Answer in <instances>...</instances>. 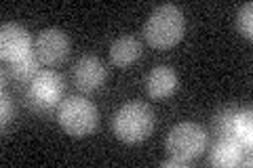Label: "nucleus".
<instances>
[{
    "label": "nucleus",
    "mask_w": 253,
    "mask_h": 168,
    "mask_svg": "<svg viewBox=\"0 0 253 168\" xmlns=\"http://www.w3.org/2000/svg\"><path fill=\"white\" fill-rule=\"evenodd\" d=\"M186 32L184 13L177 4H161L150 13L144 26V36L154 49H171L175 46Z\"/></svg>",
    "instance_id": "f257e3e1"
},
{
    "label": "nucleus",
    "mask_w": 253,
    "mask_h": 168,
    "mask_svg": "<svg viewBox=\"0 0 253 168\" xmlns=\"http://www.w3.org/2000/svg\"><path fill=\"white\" fill-rule=\"evenodd\" d=\"M154 129V114L144 101H129L114 114L112 133L126 145L146 141Z\"/></svg>",
    "instance_id": "f03ea898"
},
{
    "label": "nucleus",
    "mask_w": 253,
    "mask_h": 168,
    "mask_svg": "<svg viewBox=\"0 0 253 168\" xmlns=\"http://www.w3.org/2000/svg\"><path fill=\"white\" fill-rule=\"evenodd\" d=\"M59 126L66 131L70 137L83 139L91 134L99 124V111L89 99L84 97H68L59 103L57 111Z\"/></svg>",
    "instance_id": "7ed1b4c3"
},
{
    "label": "nucleus",
    "mask_w": 253,
    "mask_h": 168,
    "mask_svg": "<svg viewBox=\"0 0 253 168\" xmlns=\"http://www.w3.org/2000/svg\"><path fill=\"white\" fill-rule=\"evenodd\" d=\"M207 141H209V134L201 124L179 122L169 131L165 147H167V151L173 158H181L186 162H192V160H196L205 151Z\"/></svg>",
    "instance_id": "20e7f679"
},
{
    "label": "nucleus",
    "mask_w": 253,
    "mask_h": 168,
    "mask_svg": "<svg viewBox=\"0 0 253 168\" xmlns=\"http://www.w3.org/2000/svg\"><path fill=\"white\" fill-rule=\"evenodd\" d=\"M63 95V78L53 69H41L28 84V101L36 109L57 105Z\"/></svg>",
    "instance_id": "39448f33"
},
{
    "label": "nucleus",
    "mask_w": 253,
    "mask_h": 168,
    "mask_svg": "<svg viewBox=\"0 0 253 168\" xmlns=\"http://www.w3.org/2000/svg\"><path fill=\"white\" fill-rule=\"evenodd\" d=\"M70 53V38L59 28H46L34 40V55L42 66H57Z\"/></svg>",
    "instance_id": "423d86ee"
},
{
    "label": "nucleus",
    "mask_w": 253,
    "mask_h": 168,
    "mask_svg": "<svg viewBox=\"0 0 253 168\" xmlns=\"http://www.w3.org/2000/svg\"><path fill=\"white\" fill-rule=\"evenodd\" d=\"M34 51V42L26 28L17 23H2L0 28V57L6 61H17Z\"/></svg>",
    "instance_id": "0eeeda50"
},
{
    "label": "nucleus",
    "mask_w": 253,
    "mask_h": 168,
    "mask_svg": "<svg viewBox=\"0 0 253 168\" xmlns=\"http://www.w3.org/2000/svg\"><path fill=\"white\" fill-rule=\"evenodd\" d=\"M72 78H74V84L78 91L93 93V91L101 89V84H104L108 78V71H106V66L97 57L83 55V57L74 63Z\"/></svg>",
    "instance_id": "6e6552de"
},
{
    "label": "nucleus",
    "mask_w": 253,
    "mask_h": 168,
    "mask_svg": "<svg viewBox=\"0 0 253 168\" xmlns=\"http://www.w3.org/2000/svg\"><path fill=\"white\" fill-rule=\"evenodd\" d=\"M179 86L177 71L169 66H156L146 78V89L150 93V97L154 99H167Z\"/></svg>",
    "instance_id": "1a4fd4ad"
},
{
    "label": "nucleus",
    "mask_w": 253,
    "mask_h": 168,
    "mask_svg": "<svg viewBox=\"0 0 253 168\" xmlns=\"http://www.w3.org/2000/svg\"><path fill=\"white\" fill-rule=\"evenodd\" d=\"M243 147L245 145H241V143L232 137H221V141L215 145V149L211 151L207 162L211 166H219V168L239 166L243 162Z\"/></svg>",
    "instance_id": "9d476101"
},
{
    "label": "nucleus",
    "mask_w": 253,
    "mask_h": 168,
    "mask_svg": "<svg viewBox=\"0 0 253 168\" xmlns=\"http://www.w3.org/2000/svg\"><path fill=\"white\" fill-rule=\"evenodd\" d=\"M141 57V44L137 38L123 36L110 46V61L116 67H129Z\"/></svg>",
    "instance_id": "9b49d317"
},
{
    "label": "nucleus",
    "mask_w": 253,
    "mask_h": 168,
    "mask_svg": "<svg viewBox=\"0 0 253 168\" xmlns=\"http://www.w3.org/2000/svg\"><path fill=\"white\" fill-rule=\"evenodd\" d=\"M251 111H234L230 122V137L236 139L241 145H251L253 141V120Z\"/></svg>",
    "instance_id": "f8f14e48"
},
{
    "label": "nucleus",
    "mask_w": 253,
    "mask_h": 168,
    "mask_svg": "<svg viewBox=\"0 0 253 168\" xmlns=\"http://www.w3.org/2000/svg\"><path fill=\"white\" fill-rule=\"evenodd\" d=\"M41 66L42 63L36 59V55L34 51H32L30 55H26V57H21L17 61H11V74L17 78V80H30L34 78L38 71H41Z\"/></svg>",
    "instance_id": "ddd939ff"
},
{
    "label": "nucleus",
    "mask_w": 253,
    "mask_h": 168,
    "mask_svg": "<svg viewBox=\"0 0 253 168\" xmlns=\"http://www.w3.org/2000/svg\"><path fill=\"white\" fill-rule=\"evenodd\" d=\"M236 26L245 38L253 36V2H245L239 9V17H236Z\"/></svg>",
    "instance_id": "4468645a"
},
{
    "label": "nucleus",
    "mask_w": 253,
    "mask_h": 168,
    "mask_svg": "<svg viewBox=\"0 0 253 168\" xmlns=\"http://www.w3.org/2000/svg\"><path fill=\"white\" fill-rule=\"evenodd\" d=\"M0 118H2V126L13 120V99L6 95V91H2V111H0Z\"/></svg>",
    "instance_id": "2eb2a0df"
},
{
    "label": "nucleus",
    "mask_w": 253,
    "mask_h": 168,
    "mask_svg": "<svg viewBox=\"0 0 253 168\" xmlns=\"http://www.w3.org/2000/svg\"><path fill=\"white\" fill-rule=\"evenodd\" d=\"M163 168H184V166H188V162L186 160H181V158H169V160H165V162L161 164Z\"/></svg>",
    "instance_id": "dca6fc26"
}]
</instances>
